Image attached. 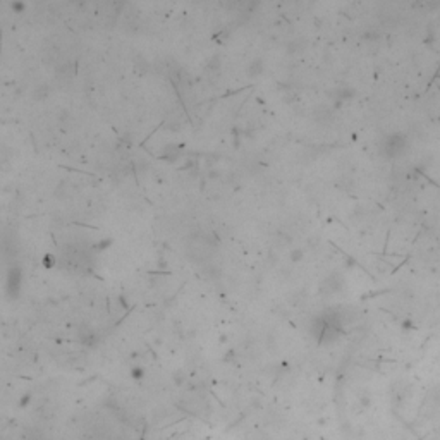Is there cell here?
Listing matches in <instances>:
<instances>
[{
  "mask_svg": "<svg viewBox=\"0 0 440 440\" xmlns=\"http://www.w3.org/2000/svg\"><path fill=\"white\" fill-rule=\"evenodd\" d=\"M131 376H132V378H136V380H139V378H143V376H145V372L141 368H132Z\"/></svg>",
  "mask_w": 440,
  "mask_h": 440,
  "instance_id": "cell-6",
  "label": "cell"
},
{
  "mask_svg": "<svg viewBox=\"0 0 440 440\" xmlns=\"http://www.w3.org/2000/svg\"><path fill=\"white\" fill-rule=\"evenodd\" d=\"M328 95H330V98L335 103H344L354 97V90H351V88H347V86H341V88L332 90Z\"/></svg>",
  "mask_w": 440,
  "mask_h": 440,
  "instance_id": "cell-2",
  "label": "cell"
},
{
  "mask_svg": "<svg viewBox=\"0 0 440 440\" xmlns=\"http://www.w3.org/2000/svg\"><path fill=\"white\" fill-rule=\"evenodd\" d=\"M291 258H293V261H299V260L303 258V251H299V249H297V251H293L291 253Z\"/></svg>",
  "mask_w": 440,
  "mask_h": 440,
  "instance_id": "cell-7",
  "label": "cell"
},
{
  "mask_svg": "<svg viewBox=\"0 0 440 440\" xmlns=\"http://www.w3.org/2000/svg\"><path fill=\"white\" fill-rule=\"evenodd\" d=\"M19 286H21V274L19 270H14L7 275V293L11 296H17Z\"/></svg>",
  "mask_w": 440,
  "mask_h": 440,
  "instance_id": "cell-4",
  "label": "cell"
},
{
  "mask_svg": "<svg viewBox=\"0 0 440 440\" xmlns=\"http://www.w3.org/2000/svg\"><path fill=\"white\" fill-rule=\"evenodd\" d=\"M260 72H263V61H261V59H256V61L249 65V74L258 76Z\"/></svg>",
  "mask_w": 440,
  "mask_h": 440,
  "instance_id": "cell-5",
  "label": "cell"
},
{
  "mask_svg": "<svg viewBox=\"0 0 440 440\" xmlns=\"http://www.w3.org/2000/svg\"><path fill=\"white\" fill-rule=\"evenodd\" d=\"M407 138L403 132H391L385 134L380 139L378 143V151L382 157L385 158H399L403 157L407 150Z\"/></svg>",
  "mask_w": 440,
  "mask_h": 440,
  "instance_id": "cell-1",
  "label": "cell"
},
{
  "mask_svg": "<svg viewBox=\"0 0 440 440\" xmlns=\"http://www.w3.org/2000/svg\"><path fill=\"white\" fill-rule=\"evenodd\" d=\"M344 286V280L341 277H339L337 274H332L328 275L327 278H325L324 282V291H327V293H337V291H341Z\"/></svg>",
  "mask_w": 440,
  "mask_h": 440,
  "instance_id": "cell-3",
  "label": "cell"
}]
</instances>
